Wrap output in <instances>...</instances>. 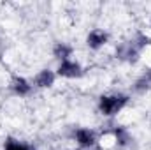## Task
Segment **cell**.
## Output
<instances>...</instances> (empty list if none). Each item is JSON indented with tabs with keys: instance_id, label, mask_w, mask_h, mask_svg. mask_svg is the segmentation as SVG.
Here are the masks:
<instances>
[{
	"instance_id": "6da1fadb",
	"label": "cell",
	"mask_w": 151,
	"mask_h": 150,
	"mask_svg": "<svg viewBox=\"0 0 151 150\" xmlns=\"http://www.w3.org/2000/svg\"><path fill=\"white\" fill-rule=\"evenodd\" d=\"M127 103H128V97L123 95V94H118V95H102L100 97V103H99V110H100L102 115H106V117H113Z\"/></svg>"
},
{
	"instance_id": "7a4b0ae2",
	"label": "cell",
	"mask_w": 151,
	"mask_h": 150,
	"mask_svg": "<svg viewBox=\"0 0 151 150\" xmlns=\"http://www.w3.org/2000/svg\"><path fill=\"white\" fill-rule=\"evenodd\" d=\"M81 74H83L81 66L72 60H63L58 67V76H62V78H79Z\"/></svg>"
},
{
	"instance_id": "3957f363",
	"label": "cell",
	"mask_w": 151,
	"mask_h": 150,
	"mask_svg": "<svg viewBox=\"0 0 151 150\" xmlns=\"http://www.w3.org/2000/svg\"><path fill=\"white\" fill-rule=\"evenodd\" d=\"M116 55H118V58H121V60L137 62V58H139V50L135 48L134 42H127V44H121V46L118 48Z\"/></svg>"
},
{
	"instance_id": "277c9868",
	"label": "cell",
	"mask_w": 151,
	"mask_h": 150,
	"mask_svg": "<svg viewBox=\"0 0 151 150\" xmlns=\"http://www.w3.org/2000/svg\"><path fill=\"white\" fill-rule=\"evenodd\" d=\"M86 42H88V46H90L91 50H99V48H102V46L107 42V34H106L104 30H91V32L88 34Z\"/></svg>"
},
{
	"instance_id": "5b68a950",
	"label": "cell",
	"mask_w": 151,
	"mask_h": 150,
	"mask_svg": "<svg viewBox=\"0 0 151 150\" xmlns=\"http://www.w3.org/2000/svg\"><path fill=\"white\" fill-rule=\"evenodd\" d=\"M76 141L81 145V147H84V149H88V147H93L95 145V133L93 131H90V129H77L76 131Z\"/></svg>"
},
{
	"instance_id": "8992f818",
	"label": "cell",
	"mask_w": 151,
	"mask_h": 150,
	"mask_svg": "<svg viewBox=\"0 0 151 150\" xmlns=\"http://www.w3.org/2000/svg\"><path fill=\"white\" fill-rule=\"evenodd\" d=\"M53 83H55V73L49 71V69H42V71L35 76V87H39V88L51 87Z\"/></svg>"
},
{
	"instance_id": "52a82bcc",
	"label": "cell",
	"mask_w": 151,
	"mask_h": 150,
	"mask_svg": "<svg viewBox=\"0 0 151 150\" xmlns=\"http://www.w3.org/2000/svg\"><path fill=\"white\" fill-rule=\"evenodd\" d=\"M12 90H14L18 95H28L30 90H32V85H30L25 78H14V81H12Z\"/></svg>"
},
{
	"instance_id": "ba28073f",
	"label": "cell",
	"mask_w": 151,
	"mask_h": 150,
	"mask_svg": "<svg viewBox=\"0 0 151 150\" xmlns=\"http://www.w3.org/2000/svg\"><path fill=\"white\" fill-rule=\"evenodd\" d=\"M53 53H55L56 58H60V60L63 62V60H69V57L72 55V48L67 46V44H63V42H58V44L55 46Z\"/></svg>"
},
{
	"instance_id": "9c48e42d",
	"label": "cell",
	"mask_w": 151,
	"mask_h": 150,
	"mask_svg": "<svg viewBox=\"0 0 151 150\" xmlns=\"http://www.w3.org/2000/svg\"><path fill=\"white\" fill-rule=\"evenodd\" d=\"M151 87V69L146 71V74H142L135 81V90H146Z\"/></svg>"
},
{
	"instance_id": "30bf717a",
	"label": "cell",
	"mask_w": 151,
	"mask_h": 150,
	"mask_svg": "<svg viewBox=\"0 0 151 150\" xmlns=\"http://www.w3.org/2000/svg\"><path fill=\"white\" fill-rule=\"evenodd\" d=\"M114 134H116L118 145H121V147H125V145L130 141V134H128V131L123 129V127H116V129H114Z\"/></svg>"
},
{
	"instance_id": "8fae6325",
	"label": "cell",
	"mask_w": 151,
	"mask_h": 150,
	"mask_svg": "<svg viewBox=\"0 0 151 150\" xmlns=\"http://www.w3.org/2000/svg\"><path fill=\"white\" fill-rule=\"evenodd\" d=\"M5 150H32V149H28V147L23 145V143H18L16 140H7Z\"/></svg>"
}]
</instances>
